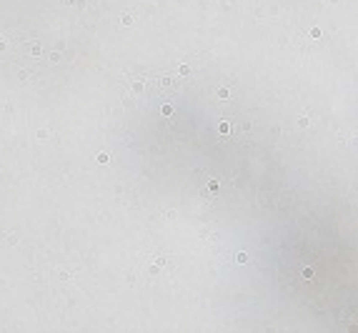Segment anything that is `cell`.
I'll list each match as a JSON object with an SVG mask.
<instances>
[{
	"label": "cell",
	"instance_id": "6da1fadb",
	"mask_svg": "<svg viewBox=\"0 0 358 333\" xmlns=\"http://www.w3.org/2000/svg\"><path fill=\"white\" fill-rule=\"evenodd\" d=\"M40 53H43V45H40V43H33V45H30V55H40Z\"/></svg>",
	"mask_w": 358,
	"mask_h": 333
},
{
	"label": "cell",
	"instance_id": "7a4b0ae2",
	"mask_svg": "<svg viewBox=\"0 0 358 333\" xmlns=\"http://www.w3.org/2000/svg\"><path fill=\"white\" fill-rule=\"evenodd\" d=\"M208 190H210V193H218V180H215V178L208 180Z\"/></svg>",
	"mask_w": 358,
	"mask_h": 333
},
{
	"label": "cell",
	"instance_id": "3957f363",
	"mask_svg": "<svg viewBox=\"0 0 358 333\" xmlns=\"http://www.w3.org/2000/svg\"><path fill=\"white\" fill-rule=\"evenodd\" d=\"M218 98H220V100H228V98H230V90H228V88H220V90H218Z\"/></svg>",
	"mask_w": 358,
	"mask_h": 333
},
{
	"label": "cell",
	"instance_id": "277c9868",
	"mask_svg": "<svg viewBox=\"0 0 358 333\" xmlns=\"http://www.w3.org/2000/svg\"><path fill=\"white\" fill-rule=\"evenodd\" d=\"M143 90H145V85H143L140 80H135V83H133V93H143Z\"/></svg>",
	"mask_w": 358,
	"mask_h": 333
},
{
	"label": "cell",
	"instance_id": "5b68a950",
	"mask_svg": "<svg viewBox=\"0 0 358 333\" xmlns=\"http://www.w3.org/2000/svg\"><path fill=\"white\" fill-rule=\"evenodd\" d=\"M303 278H306V281H311V278H313V268H311V266H306V268H303Z\"/></svg>",
	"mask_w": 358,
	"mask_h": 333
},
{
	"label": "cell",
	"instance_id": "8992f818",
	"mask_svg": "<svg viewBox=\"0 0 358 333\" xmlns=\"http://www.w3.org/2000/svg\"><path fill=\"white\" fill-rule=\"evenodd\" d=\"M218 130L223 133V135H226V133H230V123H220V125H218Z\"/></svg>",
	"mask_w": 358,
	"mask_h": 333
},
{
	"label": "cell",
	"instance_id": "52a82bcc",
	"mask_svg": "<svg viewBox=\"0 0 358 333\" xmlns=\"http://www.w3.org/2000/svg\"><path fill=\"white\" fill-rule=\"evenodd\" d=\"M108 160H110V155H108V153H100V155H98V163H103V165H105Z\"/></svg>",
	"mask_w": 358,
	"mask_h": 333
},
{
	"label": "cell",
	"instance_id": "ba28073f",
	"mask_svg": "<svg viewBox=\"0 0 358 333\" xmlns=\"http://www.w3.org/2000/svg\"><path fill=\"white\" fill-rule=\"evenodd\" d=\"M235 260H238V263H248V256H245V253H238Z\"/></svg>",
	"mask_w": 358,
	"mask_h": 333
},
{
	"label": "cell",
	"instance_id": "9c48e42d",
	"mask_svg": "<svg viewBox=\"0 0 358 333\" xmlns=\"http://www.w3.org/2000/svg\"><path fill=\"white\" fill-rule=\"evenodd\" d=\"M163 115H165V118L173 115V105H163Z\"/></svg>",
	"mask_w": 358,
	"mask_h": 333
},
{
	"label": "cell",
	"instance_id": "30bf717a",
	"mask_svg": "<svg viewBox=\"0 0 358 333\" xmlns=\"http://www.w3.org/2000/svg\"><path fill=\"white\" fill-rule=\"evenodd\" d=\"M148 271H150V273H153V275H158V273H160V266H158V263H153V266H150V268H148Z\"/></svg>",
	"mask_w": 358,
	"mask_h": 333
},
{
	"label": "cell",
	"instance_id": "8fae6325",
	"mask_svg": "<svg viewBox=\"0 0 358 333\" xmlns=\"http://www.w3.org/2000/svg\"><path fill=\"white\" fill-rule=\"evenodd\" d=\"M308 123H311V120H308L306 115H303V118H298V125H300V128H306V125H308Z\"/></svg>",
	"mask_w": 358,
	"mask_h": 333
},
{
	"label": "cell",
	"instance_id": "7c38bea8",
	"mask_svg": "<svg viewBox=\"0 0 358 333\" xmlns=\"http://www.w3.org/2000/svg\"><path fill=\"white\" fill-rule=\"evenodd\" d=\"M311 38H321V28H313V30H311Z\"/></svg>",
	"mask_w": 358,
	"mask_h": 333
},
{
	"label": "cell",
	"instance_id": "4fadbf2b",
	"mask_svg": "<svg viewBox=\"0 0 358 333\" xmlns=\"http://www.w3.org/2000/svg\"><path fill=\"white\" fill-rule=\"evenodd\" d=\"M38 138H40V140L48 138V130H45V128H40V130H38Z\"/></svg>",
	"mask_w": 358,
	"mask_h": 333
},
{
	"label": "cell",
	"instance_id": "5bb4252c",
	"mask_svg": "<svg viewBox=\"0 0 358 333\" xmlns=\"http://www.w3.org/2000/svg\"><path fill=\"white\" fill-rule=\"evenodd\" d=\"M60 60V53H50V63H58Z\"/></svg>",
	"mask_w": 358,
	"mask_h": 333
},
{
	"label": "cell",
	"instance_id": "9a60e30c",
	"mask_svg": "<svg viewBox=\"0 0 358 333\" xmlns=\"http://www.w3.org/2000/svg\"><path fill=\"white\" fill-rule=\"evenodd\" d=\"M5 50V40H0V53H3Z\"/></svg>",
	"mask_w": 358,
	"mask_h": 333
}]
</instances>
